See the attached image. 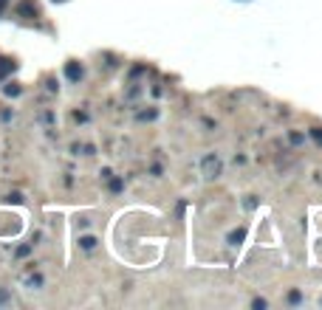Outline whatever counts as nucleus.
<instances>
[{
  "label": "nucleus",
  "mask_w": 322,
  "mask_h": 310,
  "mask_svg": "<svg viewBox=\"0 0 322 310\" xmlns=\"http://www.w3.org/2000/svg\"><path fill=\"white\" fill-rule=\"evenodd\" d=\"M201 170H204V178H207V181H215V178H220V172H224V164H220V158L215 152H209L207 158L201 161Z\"/></svg>",
  "instance_id": "f257e3e1"
},
{
  "label": "nucleus",
  "mask_w": 322,
  "mask_h": 310,
  "mask_svg": "<svg viewBox=\"0 0 322 310\" xmlns=\"http://www.w3.org/2000/svg\"><path fill=\"white\" fill-rule=\"evenodd\" d=\"M17 14L20 17H37V6L31 3V0H23V3L17 6Z\"/></svg>",
  "instance_id": "f03ea898"
},
{
  "label": "nucleus",
  "mask_w": 322,
  "mask_h": 310,
  "mask_svg": "<svg viewBox=\"0 0 322 310\" xmlns=\"http://www.w3.org/2000/svg\"><path fill=\"white\" fill-rule=\"evenodd\" d=\"M65 76L71 82H79V79H82V68H79L77 62H68V65H65Z\"/></svg>",
  "instance_id": "7ed1b4c3"
},
{
  "label": "nucleus",
  "mask_w": 322,
  "mask_h": 310,
  "mask_svg": "<svg viewBox=\"0 0 322 310\" xmlns=\"http://www.w3.org/2000/svg\"><path fill=\"white\" fill-rule=\"evenodd\" d=\"M243 240H246V229H232L229 237H226V243L229 245H240Z\"/></svg>",
  "instance_id": "20e7f679"
},
{
  "label": "nucleus",
  "mask_w": 322,
  "mask_h": 310,
  "mask_svg": "<svg viewBox=\"0 0 322 310\" xmlns=\"http://www.w3.org/2000/svg\"><path fill=\"white\" fill-rule=\"evenodd\" d=\"M79 245H82L85 251H93L96 248V237H91V234H88V237H79Z\"/></svg>",
  "instance_id": "39448f33"
},
{
  "label": "nucleus",
  "mask_w": 322,
  "mask_h": 310,
  "mask_svg": "<svg viewBox=\"0 0 322 310\" xmlns=\"http://www.w3.org/2000/svg\"><path fill=\"white\" fill-rule=\"evenodd\" d=\"M9 71H14V62L12 60H0V76H3V73H9Z\"/></svg>",
  "instance_id": "423d86ee"
},
{
  "label": "nucleus",
  "mask_w": 322,
  "mask_h": 310,
  "mask_svg": "<svg viewBox=\"0 0 322 310\" xmlns=\"http://www.w3.org/2000/svg\"><path fill=\"white\" fill-rule=\"evenodd\" d=\"M136 119H139V122H150V119H156V110H141Z\"/></svg>",
  "instance_id": "0eeeda50"
},
{
  "label": "nucleus",
  "mask_w": 322,
  "mask_h": 310,
  "mask_svg": "<svg viewBox=\"0 0 322 310\" xmlns=\"http://www.w3.org/2000/svg\"><path fill=\"white\" fill-rule=\"evenodd\" d=\"M3 93H6V96H20V85H14V82H12V85L3 88Z\"/></svg>",
  "instance_id": "6e6552de"
},
{
  "label": "nucleus",
  "mask_w": 322,
  "mask_h": 310,
  "mask_svg": "<svg viewBox=\"0 0 322 310\" xmlns=\"http://www.w3.org/2000/svg\"><path fill=\"white\" fill-rule=\"evenodd\" d=\"M108 181H110V192H122V181H119V178H113V175H110Z\"/></svg>",
  "instance_id": "1a4fd4ad"
},
{
  "label": "nucleus",
  "mask_w": 322,
  "mask_h": 310,
  "mask_svg": "<svg viewBox=\"0 0 322 310\" xmlns=\"http://www.w3.org/2000/svg\"><path fill=\"white\" fill-rule=\"evenodd\" d=\"M300 299H303V293H300V291H291V293H288V302H291V304H297Z\"/></svg>",
  "instance_id": "9d476101"
},
{
  "label": "nucleus",
  "mask_w": 322,
  "mask_h": 310,
  "mask_svg": "<svg viewBox=\"0 0 322 310\" xmlns=\"http://www.w3.org/2000/svg\"><path fill=\"white\" fill-rule=\"evenodd\" d=\"M311 138H314L316 144H322V130H319V127H314V130H311Z\"/></svg>",
  "instance_id": "9b49d317"
},
{
  "label": "nucleus",
  "mask_w": 322,
  "mask_h": 310,
  "mask_svg": "<svg viewBox=\"0 0 322 310\" xmlns=\"http://www.w3.org/2000/svg\"><path fill=\"white\" fill-rule=\"evenodd\" d=\"M29 285H31V288H40V285H43V276H40V274H37V276H31V279H29Z\"/></svg>",
  "instance_id": "f8f14e48"
},
{
  "label": "nucleus",
  "mask_w": 322,
  "mask_h": 310,
  "mask_svg": "<svg viewBox=\"0 0 322 310\" xmlns=\"http://www.w3.org/2000/svg\"><path fill=\"white\" fill-rule=\"evenodd\" d=\"M255 206H257V198L249 195V198H246V209H255Z\"/></svg>",
  "instance_id": "ddd939ff"
},
{
  "label": "nucleus",
  "mask_w": 322,
  "mask_h": 310,
  "mask_svg": "<svg viewBox=\"0 0 322 310\" xmlns=\"http://www.w3.org/2000/svg\"><path fill=\"white\" fill-rule=\"evenodd\" d=\"M252 307H257V310L266 307V299H255V302H252Z\"/></svg>",
  "instance_id": "4468645a"
},
{
  "label": "nucleus",
  "mask_w": 322,
  "mask_h": 310,
  "mask_svg": "<svg viewBox=\"0 0 322 310\" xmlns=\"http://www.w3.org/2000/svg\"><path fill=\"white\" fill-rule=\"evenodd\" d=\"M29 251H31L29 245H20V248H17V257H26V254H29Z\"/></svg>",
  "instance_id": "2eb2a0df"
},
{
  "label": "nucleus",
  "mask_w": 322,
  "mask_h": 310,
  "mask_svg": "<svg viewBox=\"0 0 322 310\" xmlns=\"http://www.w3.org/2000/svg\"><path fill=\"white\" fill-rule=\"evenodd\" d=\"M9 6V0H0V14H3V9Z\"/></svg>",
  "instance_id": "dca6fc26"
},
{
  "label": "nucleus",
  "mask_w": 322,
  "mask_h": 310,
  "mask_svg": "<svg viewBox=\"0 0 322 310\" xmlns=\"http://www.w3.org/2000/svg\"><path fill=\"white\" fill-rule=\"evenodd\" d=\"M6 299H9V293H6V291H0V302H6Z\"/></svg>",
  "instance_id": "f3484780"
},
{
  "label": "nucleus",
  "mask_w": 322,
  "mask_h": 310,
  "mask_svg": "<svg viewBox=\"0 0 322 310\" xmlns=\"http://www.w3.org/2000/svg\"><path fill=\"white\" fill-rule=\"evenodd\" d=\"M54 3H62V0H54Z\"/></svg>",
  "instance_id": "a211bd4d"
}]
</instances>
